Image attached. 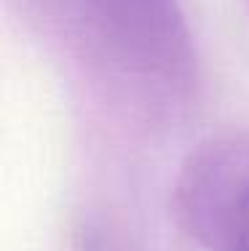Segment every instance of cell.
<instances>
[{
	"label": "cell",
	"mask_w": 249,
	"mask_h": 251,
	"mask_svg": "<svg viewBox=\"0 0 249 251\" xmlns=\"http://www.w3.org/2000/svg\"><path fill=\"white\" fill-rule=\"evenodd\" d=\"M174 217L209 251H249V128L191 150L174 179Z\"/></svg>",
	"instance_id": "6da1fadb"
},
{
	"label": "cell",
	"mask_w": 249,
	"mask_h": 251,
	"mask_svg": "<svg viewBox=\"0 0 249 251\" xmlns=\"http://www.w3.org/2000/svg\"><path fill=\"white\" fill-rule=\"evenodd\" d=\"M126 67L158 83H185L193 49L177 0H70Z\"/></svg>",
	"instance_id": "7a4b0ae2"
}]
</instances>
